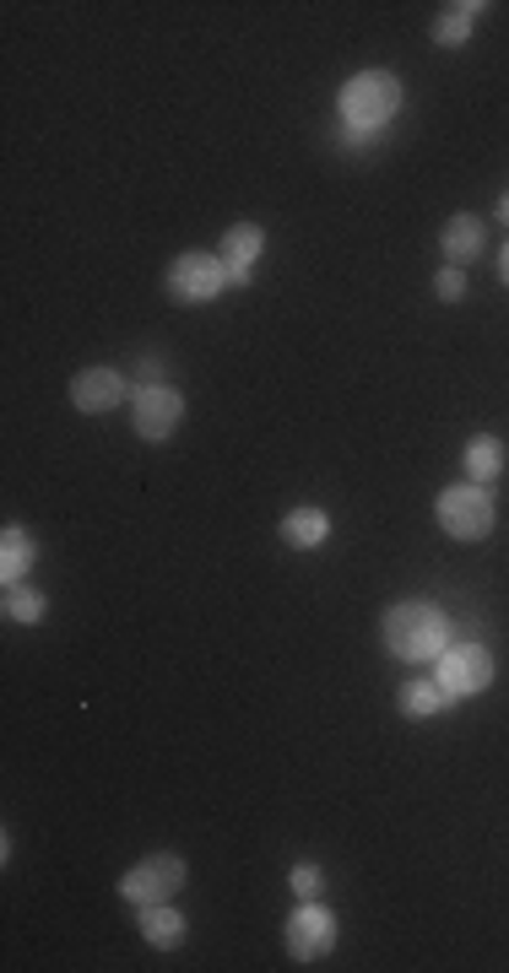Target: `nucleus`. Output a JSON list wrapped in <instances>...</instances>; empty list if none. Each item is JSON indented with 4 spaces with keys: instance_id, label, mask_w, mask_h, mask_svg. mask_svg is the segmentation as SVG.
I'll use <instances>...</instances> for the list:
<instances>
[{
    "instance_id": "nucleus-1",
    "label": "nucleus",
    "mask_w": 509,
    "mask_h": 973,
    "mask_svg": "<svg viewBox=\"0 0 509 973\" xmlns=\"http://www.w3.org/2000/svg\"><path fill=\"white\" fill-rule=\"evenodd\" d=\"M385 649L396 660H439L450 649V616L428 601H407L385 616Z\"/></svg>"
},
{
    "instance_id": "nucleus-2",
    "label": "nucleus",
    "mask_w": 509,
    "mask_h": 973,
    "mask_svg": "<svg viewBox=\"0 0 509 973\" xmlns=\"http://www.w3.org/2000/svg\"><path fill=\"white\" fill-rule=\"evenodd\" d=\"M401 109V81L390 71H363V77L347 81L341 92V120H347V141H369L375 130H385V120Z\"/></svg>"
},
{
    "instance_id": "nucleus-3",
    "label": "nucleus",
    "mask_w": 509,
    "mask_h": 973,
    "mask_svg": "<svg viewBox=\"0 0 509 973\" xmlns=\"http://www.w3.org/2000/svg\"><path fill=\"white\" fill-rule=\"evenodd\" d=\"M493 682V654L482 644H450L439 654V688L445 698H477Z\"/></svg>"
},
{
    "instance_id": "nucleus-4",
    "label": "nucleus",
    "mask_w": 509,
    "mask_h": 973,
    "mask_svg": "<svg viewBox=\"0 0 509 973\" xmlns=\"http://www.w3.org/2000/svg\"><path fill=\"white\" fill-rule=\"evenodd\" d=\"M439 525L456 541H482L493 530V498L482 486H445L439 498Z\"/></svg>"
},
{
    "instance_id": "nucleus-5",
    "label": "nucleus",
    "mask_w": 509,
    "mask_h": 973,
    "mask_svg": "<svg viewBox=\"0 0 509 973\" xmlns=\"http://www.w3.org/2000/svg\"><path fill=\"white\" fill-rule=\"evenodd\" d=\"M179 887H184V860H179V854H152V860H141L126 882H120V897L152 909V903H169Z\"/></svg>"
},
{
    "instance_id": "nucleus-6",
    "label": "nucleus",
    "mask_w": 509,
    "mask_h": 973,
    "mask_svg": "<svg viewBox=\"0 0 509 973\" xmlns=\"http://www.w3.org/2000/svg\"><path fill=\"white\" fill-rule=\"evenodd\" d=\"M228 287V271H222V254H179L169 265V298L179 303H207Z\"/></svg>"
},
{
    "instance_id": "nucleus-7",
    "label": "nucleus",
    "mask_w": 509,
    "mask_h": 973,
    "mask_svg": "<svg viewBox=\"0 0 509 973\" xmlns=\"http://www.w3.org/2000/svg\"><path fill=\"white\" fill-rule=\"evenodd\" d=\"M331 946H337V920H331V914H326V909L309 897L293 920H288V952H293L298 963H320Z\"/></svg>"
},
{
    "instance_id": "nucleus-8",
    "label": "nucleus",
    "mask_w": 509,
    "mask_h": 973,
    "mask_svg": "<svg viewBox=\"0 0 509 973\" xmlns=\"http://www.w3.org/2000/svg\"><path fill=\"white\" fill-rule=\"evenodd\" d=\"M179 417H184V401H179V390H169V384H147V390L136 395V433L152 439V444L173 439Z\"/></svg>"
},
{
    "instance_id": "nucleus-9",
    "label": "nucleus",
    "mask_w": 509,
    "mask_h": 973,
    "mask_svg": "<svg viewBox=\"0 0 509 973\" xmlns=\"http://www.w3.org/2000/svg\"><path fill=\"white\" fill-rule=\"evenodd\" d=\"M260 249H266V239H260V228L255 222H239V228H228V239H222V271H228V282L244 287L255 277V260H260Z\"/></svg>"
},
{
    "instance_id": "nucleus-10",
    "label": "nucleus",
    "mask_w": 509,
    "mask_h": 973,
    "mask_svg": "<svg viewBox=\"0 0 509 973\" xmlns=\"http://www.w3.org/2000/svg\"><path fill=\"white\" fill-rule=\"evenodd\" d=\"M120 395H126V379H120L114 368H82V373L71 379L77 411H109V405H120Z\"/></svg>"
},
{
    "instance_id": "nucleus-11",
    "label": "nucleus",
    "mask_w": 509,
    "mask_h": 973,
    "mask_svg": "<svg viewBox=\"0 0 509 973\" xmlns=\"http://www.w3.org/2000/svg\"><path fill=\"white\" fill-rule=\"evenodd\" d=\"M28 568H33V535L22 525H6V546H0V573H6V584H22Z\"/></svg>"
},
{
    "instance_id": "nucleus-12",
    "label": "nucleus",
    "mask_w": 509,
    "mask_h": 973,
    "mask_svg": "<svg viewBox=\"0 0 509 973\" xmlns=\"http://www.w3.org/2000/svg\"><path fill=\"white\" fill-rule=\"evenodd\" d=\"M445 254L461 265V260H477L482 254V222L477 217H450L445 222Z\"/></svg>"
},
{
    "instance_id": "nucleus-13",
    "label": "nucleus",
    "mask_w": 509,
    "mask_h": 973,
    "mask_svg": "<svg viewBox=\"0 0 509 973\" xmlns=\"http://www.w3.org/2000/svg\"><path fill=\"white\" fill-rule=\"evenodd\" d=\"M141 935L152 946H179L184 941V920L173 914L169 903H152V909H141Z\"/></svg>"
},
{
    "instance_id": "nucleus-14",
    "label": "nucleus",
    "mask_w": 509,
    "mask_h": 973,
    "mask_svg": "<svg viewBox=\"0 0 509 973\" xmlns=\"http://www.w3.org/2000/svg\"><path fill=\"white\" fill-rule=\"evenodd\" d=\"M326 530H331V520H326L320 509H293V514L282 520V541H288V546H320Z\"/></svg>"
},
{
    "instance_id": "nucleus-15",
    "label": "nucleus",
    "mask_w": 509,
    "mask_h": 973,
    "mask_svg": "<svg viewBox=\"0 0 509 973\" xmlns=\"http://www.w3.org/2000/svg\"><path fill=\"white\" fill-rule=\"evenodd\" d=\"M505 471V444L499 439H471L467 444V477L471 482H493Z\"/></svg>"
},
{
    "instance_id": "nucleus-16",
    "label": "nucleus",
    "mask_w": 509,
    "mask_h": 973,
    "mask_svg": "<svg viewBox=\"0 0 509 973\" xmlns=\"http://www.w3.org/2000/svg\"><path fill=\"white\" fill-rule=\"evenodd\" d=\"M445 709V688L439 682H412V688L401 692V714L407 720H428V714H439Z\"/></svg>"
},
{
    "instance_id": "nucleus-17",
    "label": "nucleus",
    "mask_w": 509,
    "mask_h": 973,
    "mask_svg": "<svg viewBox=\"0 0 509 973\" xmlns=\"http://www.w3.org/2000/svg\"><path fill=\"white\" fill-rule=\"evenodd\" d=\"M6 616L11 622H43V595L28 584H6Z\"/></svg>"
},
{
    "instance_id": "nucleus-18",
    "label": "nucleus",
    "mask_w": 509,
    "mask_h": 973,
    "mask_svg": "<svg viewBox=\"0 0 509 973\" xmlns=\"http://www.w3.org/2000/svg\"><path fill=\"white\" fill-rule=\"evenodd\" d=\"M433 39H439V43H467L471 39V17L461 11V6H450V11L433 22Z\"/></svg>"
},
{
    "instance_id": "nucleus-19",
    "label": "nucleus",
    "mask_w": 509,
    "mask_h": 973,
    "mask_svg": "<svg viewBox=\"0 0 509 973\" xmlns=\"http://www.w3.org/2000/svg\"><path fill=\"white\" fill-rule=\"evenodd\" d=\"M288 882H293L298 897H320V865H309V860H303V865H293V876H288Z\"/></svg>"
},
{
    "instance_id": "nucleus-20",
    "label": "nucleus",
    "mask_w": 509,
    "mask_h": 973,
    "mask_svg": "<svg viewBox=\"0 0 509 973\" xmlns=\"http://www.w3.org/2000/svg\"><path fill=\"white\" fill-rule=\"evenodd\" d=\"M439 298H445V303H456V298H467V277H461V271H439Z\"/></svg>"
},
{
    "instance_id": "nucleus-21",
    "label": "nucleus",
    "mask_w": 509,
    "mask_h": 973,
    "mask_svg": "<svg viewBox=\"0 0 509 973\" xmlns=\"http://www.w3.org/2000/svg\"><path fill=\"white\" fill-rule=\"evenodd\" d=\"M499 277H505V287H509V249H505V260H499Z\"/></svg>"
},
{
    "instance_id": "nucleus-22",
    "label": "nucleus",
    "mask_w": 509,
    "mask_h": 973,
    "mask_svg": "<svg viewBox=\"0 0 509 973\" xmlns=\"http://www.w3.org/2000/svg\"><path fill=\"white\" fill-rule=\"evenodd\" d=\"M499 217H505V222H509V195H505V201H499Z\"/></svg>"
}]
</instances>
